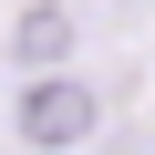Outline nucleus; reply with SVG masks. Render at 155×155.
Returning <instances> with one entry per match:
<instances>
[{
	"label": "nucleus",
	"mask_w": 155,
	"mask_h": 155,
	"mask_svg": "<svg viewBox=\"0 0 155 155\" xmlns=\"http://www.w3.org/2000/svg\"><path fill=\"white\" fill-rule=\"evenodd\" d=\"M93 114H104L93 83H31V93H21V134H31V145H83Z\"/></svg>",
	"instance_id": "f257e3e1"
},
{
	"label": "nucleus",
	"mask_w": 155,
	"mask_h": 155,
	"mask_svg": "<svg viewBox=\"0 0 155 155\" xmlns=\"http://www.w3.org/2000/svg\"><path fill=\"white\" fill-rule=\"evenodd\" d=\"M62 41H72L62 11H31V21H21V62H62Z\"/></svg>",
	"instance_id": "f03ea898"
}]
</instances>
